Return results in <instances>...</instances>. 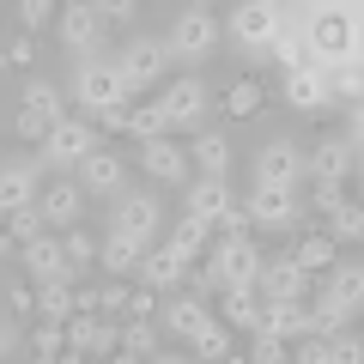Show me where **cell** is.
Returning a JSON list of instances; mask_svg holds the SVG:
<instances>
[{
	"mask_svg": "<svg viewBox=\"0 0 364 364\" xmlns=\"http://www.w3.org/2000/svg\"><path fill=\"white\" fill-rule=\"evenodd\" d=\"M219 25H225V43H231L237 55H249V61H267L273 43L286 37L298 18H291V6H279V0H243V6H231Z\"/></svg>",
	"mask_w": 364,
	"mask_h": 364,
	"instance_id": "cell-1",
	"label": "cell"
},
{
	"mask_svg": "<svg viewBox=\"0 0 364 364\" xmlns=\"http://www.w3.org/2000/svg\"><path fill=\"white\" fill-rule=\"evenodd\" d=\"M298 37H304V61L322 67V73L328 67H358V13L352 6H316Z\"/></svg>",
	"mask_w": 364,
	"mask_h": 364,
	"instance_id": "cell-2",
	"label": "cell"
},
{
	"mask_svg": "<svg viewBox=\"0 0 364 364\" xmlns=\"http://www.w3.org/2000/svg\"><path fill=\"white\" fill-rule=\"evenodd\" d=\"M164 49H170V67L176 73H200V67L219 55V43H225V25H219V13L213 6H182L176 18H170L164 31Z\"/></svg>",
	"mask_w": 364,
	"mask_h": 364,
	"instance_id": "cell-3",
	"label": "cell"
},
{
	"mask_svg": "<svg viewBox=\"0 0 364 364\" xmlns=\"http://www.w3.org/2000/svg\"><path fill=\"white\" fill-rule=\"evenodd\" d=\"M67 97L79 104V116H85V122H97V116H109V109H128V104H134L109 55L73 61V73H67Z\"/></svg>",
	"mask_w": 364,
	"mask_h": 364,
	"instance_id": "cell-4",
	"label": "cell"
},
{
	"mask_svg": "<svg viewBox=\"0 0 364 364\" xmlns=\"http://www.w3.org/2000/svg\"><path fill=\"white\" fill-rule=\"evenodd\" d=\"M104 231L122 237V243H134L140 255L158 249V243H164V200H158V188H128L122 200H109Z\"/></svg>",
	"mask_w": 364,
	"mask_h": 364,
	"instance_id": "cell-5",
	"label": "cell"
},
{
	"mask_svg": "<svg viewBox=\"0 0 364 364\" xmlns=\"http://www.w3.org/2000/svg\"><path fill=\"white\" fill-rule=\"evenodd\" d=\"M243 219L249 231H273V237H298L310 225V207H304V188H267V182H249L243 195Z\"/></svg>",
	"mask_w": 364,
	"mask_h": 364,
	"instance_id": "cell-6",
	"label": "cell"
},
{
	"mask_svg": "<svg viewBox=\"0 0 364 364\" xmlns=\"http://www.w3.org/2000/svg\"><path fill=\"white\" fill-rule=\"evenodd\" d=\"M158 109H164L170 122V140H195L200 128H207L213 116V91L200 73H170L164 85H158Z\"/></svg>",
	"mask_w": 364,
	"mask_h": 364,
	"instance_id": "cell-7",
	"label": "cell"
},
{
	"mask_svg": "<svg viewBox=\"0 0 364 364\" xmlns=\"http://www.w3.org/2000/svg\"><path fill=\"white\" fill-rule=\"evenodd\" d=\"M261 243L255 237H213L207 243V255H200V267L213 273V286H219V298L225 291H249L255 298V273H261Z\"/></svg>",
	"mask_w": 364,
	"mask_h": 364,
	"instance_id": "cell-8",
	"label": "cell"
},
{
	"mask_svg": "<svg viewBox=\"0 0 364 364\" xmlns=\"http://www.w3.org/2000/svg\"><path fill=\"white\" fill-rule=\"evenodd\" d=\"M109 61H116V73H122V85H128V97H146L152 85H164V79L176 73V67H170V49H164V37H158V31H134V37L122 43Z\"/></svg>",
	"mask_w": 364,
	"mask_h": 364,
	"instance_id": "cell-9",
	"label": "cell"
},
{
	"mask_svg": "<svg viewBox=\"0 0 364 364\" xmlns=\"http://www.w3.org/2000/svg\"><path fill=\"white\" fill-rule=\"evenodd\" d=\"M91 152H97V128H91L85 116H61L49 128V140L37 146V170H49V176H73Z\"/></svg>",
	"mask_w": 364,
	"mask_h": 364,
	"instance_id": "cell-10",
	"label": "cell"
},
{
	"mask_svg": "<svg viewBox=\"0 0 364 364\" xmlns=\"http://www.w3.org/2000/svg\"><path fill=\"white\" fill-rule=\"evenodd\" d=\"M55 37H61V49L73 55V61H91V55H104L109 25L97 18V0H73V6H61V13H55Z\"/></svg>",
	"mask_w": 364,
	"mask_h": 364,
	"instance_id": "cell-11",
	"label": "cell"
},
{
	"mask_svg": "<svg viewBox=\"0 0 364 364\" xmlns=\"http://www.w3.org/2000/svg\"><path fill=\"white\" fill-rule=\"evenodd\" d=\"M249 182H267V188H304V146L291 134H273L255 146L249 158Z\"/></svg>",
	"mask_w": 364,
	"mask_h": 364,
	"instance_id": "cell-12",
	"label": "cell"
},
{
	"mask_svg": "<svg viewBox=\"0 0 364 364\" xmlns=\"http://www.w3.org/2000/svg\"><path fill=\"white\" fill-rule=\"evenodd\" d=\"M310 291H316V279L291 255H267L261 261V273H255V298L261 304H310Z\"/></svg>",
	"mask_w": 364,
	"mask_h": 364,
	"instance_id": "cell-13",
	"label": "cell"
},
{
	"mask_svg": "<svg viewBox=\"0 0 364 364\" xmlns=\"http://www.w3.org/2000/svg\"><path fill=\"white\" fill-rule=\"evenodd\" d=\"M85 188H79L73 176H49L43 182V195H37V213H43V231H73V225H85Z\"/></svg>",
	"mask_w": 364,
	"mask_h": 364,
	"instance_id": "cell-14",
	"label": "cell"
},
{
	"mask_svg": "<svg viewBox=\"0 0 364 364\" xmlns=\"http://www.w3.org/2000/svg\"><path fill=\"white\" fill-rule=\"evenodd\" d=\"M182 146H188V170H195V176H225V182H231V170H237V140H231L225 122H207L195 140H182Z\"/></svg>",
	"mask_w": 364,
	"mask_h": 364,
	"instance_id": "cell-15",
	"label": "cell"
},
{
	"mask_svg": "<svg viewBox=\"0 0 364 364\" xmlns=\"http://www.w3.org/2000/svg\"><path fill=\"white\" fill-rule=\"evenodd\" d=\"M352 176H358V152H352L340 134H322V140L304 152V182H334V188H346Z\"/></svg>",
	"mask_w": 364,
	"mask_h": 364,
	"instance_id": "cell-16",
	"label": "cell"
},
{
	"mask_svg": "<svg viewBox=\"0 0 364 364\" xmlns=\"http://www.w3.org/2000/svg\"><path fill=\"white\" fill-rule=\"evenodd\" d=\"M18 267H25L31 286H73V279H79V273L67 267V249H61V237H55V231H43L37 243L18 249Z\"/></svg>",
	"mask_w": 364,
	"mask_h": 364,
	"instance_id": "cell-17",
	"label": "cell"
},
{
	"mask_svg": "<svg viewBox=\"0 0 364 364\" xmlns=\"http://www.w3.org/2000/svg\"><path fill=\"white\" fill-rule=\"evenodd\" d=\"M140 170H146V182L152 188H188V146L182 140H146L140 146Z\"/></svg>",
	"mask_w": 364,
	"mask_h": 364,
	"instance_id": "cell-18",
	"label": "cell"
},
{
	"mask_svg": "<svg viewBox=\"0 0 364 364\" xmlns=\"http://www.w3.org/2000/svg\"><path fill=\"white\" fill-rule=\"evenodd\" d=\"M73 182L85 188V200H122V195H128V164H122L116 152H104V146H97V152L73 170Z\"/></svg>",
	"mask_w": 364,
	"mask_h": 364,
	"instance_id": "cell-19",
	"label": "cell"
},
{
	"mask_svg": "<svg viewBox=\"0 0 364 364\" xmlns=\"http://www.w3.org/2000/svg\"><path fill=\"white\" fill-rule=\"evenodd\" d=\"M158 334L164 340H182V346H188V340L200 334V328L213 322V304H200V298H188V291H170L164 304H158Z\"/></svg>",
	"mask_w": 364,
	"mask_h": 364,
	"instance_id": "cell-20",
	"label": "cell"
},
{
	"mask_svg": "<svg viewBox=\"0 0 364 364\" xmlns=\"http://www.w3.org/2000/svg\"><path fill=\"white\" fill-rule=\"evenodd\" d=\"M279 97H286L298 116H328V109H334L322 67H291V73H279Z\"/></svg>",
	"mask_w": 364,
	"mask_h": 364,
	"instance_id": "cell-21",
	"label": "cell"
},
{
	"mask_svg": "<svg viewBox=\"0 0 364 364\" xmlns=\"http://www.w3.org/2000/svg\"><path fill=\"white\" fill-rule=\"evenodd\" d=\"M37 195H43V170H37V158H0V213L37 207Z\"/></svg>",
	"mask_w": 364,
	"mask_h": 364,
	"instance_id": "cell-22",
	"label": "cell"
},
{
	"mask_svg": "<svg viewBox=\"0 0 364 364\" xmlns=\"http://www.w3.org/2000/svg\"><path fill=\"white\" fill-rule=\"evenodd\" d=\"M231 207H237V195H231V182H225V176H188V188H182V213H188V219L219 225Z\"/></svg>",
	"mask_w": 364,
	"mask_h": 364,
	"instance_id": "cell-23",
	"label": "cell"
},
{
	"mask_svg": "<svg viewBox=\"0 0 364 364\" xmlns=\"http://www.w3.org/2000/svg\"><path fill=\"white\" fill-rule=\"evenodd\" d=\"M67 328V352H79V358H97L104 364L109 352H122V328L116 322H97V316H73Z\"/></svg>",
	"mask_w": 364,
	"mask_h": 364,
	"instance_id": "cell-24",
	"label": "cell"
},
{
	"mask_svg": "<svg viewBox=\"0 0 364 364\" xmlns=\"http://www.w3.org/2000/svg\"><path fill=\"white\" fill-rule=\"evenodd\" d=\"M316 291H322L328 304H340L346 316H358V310H364V267H358L352 255H340L334 267L322 273V286H316Z\"/></svg>",
	"mask_w": 364,
	"mask_h": 364,
	"instance_id": "cell-25",
	"label": "cell"
},
{
	"mask_svg": "<svg viewBox=\"0 0 364 364\" xmlns=\"http://www.w3.org/2000/svg\"><path fill=\"white\" fill-rule=\"evenodd\" d=\"M182 273H188V267H182V261L170 255L164 243H158V249H146V255H140V273H134V286H146L152 298H170V291H182Z\"/></svg>",
	"mask_w": 364,
	"mask_h": 364,
	"instance_id": "cell-26",
	"label": "cell"
},
{
	"mask_svg": "<svg viewBox=\"0 0 364 364\" xmlns=\"http://www.w3.org/2000/svg\"><path fill=\"white\" fill-rule=\"evenodd\" d=\"M255 334L279 340V346H298L310 334V304H261V328Z\"/></svg>",
	"mask_w": 364,
	"mask_h": 364,
	"instance_id": "cell-27",
	"label": "cell"
},
{
	"mask_svg": "<svg viewBox=\"0 0 364 364\" xmlns=\"http://www.w3.org/2000/svg\"><path fill=\"white\" fill-rule=\"evenodd\" d=\"M286 255H291V261H298V267H304V273H310V279H322V273H328V267H334V261H340V249H334V243H328V237H322V231H310V225H304V231H298V237H291V249H286Z\"/></svg>",
	"mask_w": 364,
	"mask_h": 364,
	"instance_id": "cell-28",
	"label": "cell"
},
{
	"mask_svg": "<svg viewBox=\"0 0 364 364\" xmlns=\"http://www.w3.org/2000/svg\"><path fill=\"white\" fill-rule=\"evenodd\" d=\"M18 109H37V116H49V122H61V116H67V91L55 85V79H43V73H31L25 85H18Z\"/></svg>",
	"mask_w": 364,
	"mask_h": 364,
	"instance_id": "cell-29",
	"label": "cell"
},
{
	"mask_svg": "<svg viewBox=\"0 0 364 364\" xmlns=\"http://www.w3.org/2000/svg\"><path fill=\"white\" fill-rule=\"evenodd\" d=\"M322 219H328V225H322V237H328L334 249H340V243H346V249H358V243H364V207H358L352 195L340 200L334 213H322Z\"/></svg>",
	"mask_w": 364,
	"mask_h": 364,
	"instance_id": "cell-30",
	"label": "cell"
},
{
	"mask_svg": "<svg viewBox=\"0 0 364 364\" xmlns=\"http://www.w3.org/2000/svg\"><path fill=\"white\" fill-rule=\"evenodd\" d=\"M231 352H237V334H231V328L219 322V316H213V322L200 328L195 340H188V358H195V364H225Z\"/></svg>",
	"mask_w": 364,
	"mask_h": 364,
	"instance_id": "cell-31",
	"label": "cell"
},
{
	"mask_svg": "<svg viewBox=\"0 0 364 364\" xmlns=\"http://www.w3.org/2000/svg\"><path fill=\"white\" fill-rule=\"evenodd\" d=\"M97 267H104L109 279H134V273H140V249L104 231V237H97Z\"/></svg>",
	"mask_w": 364,
	"mask_h": 364,
	"instance_id": "cell-32",
	"label": "cell"
},
{
	"mask_svg": "<svg viewBox=\"0 0 364 364\" xmlns=\"http://www.w3.org/2000/svg\"><path fill=\"white\" fill-rule=\"evenodd\" d=\"M219 322L231 328V334H255V328H261V298H249V291H225V298H219Z\"/></svg>",
	"mask_w": 364,
	"mask_h": 364,
	"instance_id": "cell-33",
	"label": "cell"
},
{
	"mask_svg": "<svg viewBox=\"0 0 364 364\" xmlns=\"http://www.w3.org/2000/svg\"><path fill=\"white\" fill-rule=\"evenodd\" d=\"M122 134H134V140H170V122H164V109H158V97H146V104H128V128Z\"/></svg>",
	"mask_w": 364,
	"mask_h": 364,
	"instance_id": "cell-34",
	"label": "cell"
},
{
	"mask_svg": "<svg viewBox=\"0 0 364 364\" xmlns=\"http://www.w3.org/2000/svg\"><path fill=\"white\" fill-rule=\"evenodd\" d=\"M61 249H67V267H73V273L97 267V237H91L85 225H73V231H61Z\"/></svg>",
	"mask_w": 364,
	"mask_h": 364,
	"instance_id": "cell-35",
	"label": "cell"
},
{
	"mask_svg": "<svg viewBox=\"0 0 364 364\" xmlns=\"http://www.w3.org/2000/svg\"><path fill=\"white\" fill-rule=\"evenodd\" d=\"M43 322H73V286H31Z\"/></svg>",
	"mask_w": 364,
	"mask_h": 364,
	"instance_id": "cell-36",
	"label": "cell"
},
{
	"mask_svg": "<svg viewBox=\"0 0 364 364\" xmlns=\"http://www.w3.org/2000/svg\"><path fill=\"white\" fill-rule=\"evenodd\" d=\"M158 340H164V334H158V322H128V328H122V352H134V358H152V352H164Z\"/></svg>",
	"mask_w": 364,
	"mask_h": 364,
	"instance_id": "cell-37",
	"label": "cell"
},
{
	"mask_svg": "<svg viewBox=\"0 0 364 364\" xmlns=\"http://www.w3.org/2000/svg\"><path fill=\"white\" fill-rule=\"evenodd\" d=\"M25 340H31V352H37V358H61V352H67V328H61V322H37Z\"/></svg>",
	"mask_w": 364,
	"mask_h": 364,
	"instance_id": "cell-38",
	"label": "cell"
},
{
	"mask_svg": "<svg viewBox=\"0 0 364 364\" xmlns=\"http://www.w3.org/2000/svg\"><path fill=\"white\" fill-rule=\"evenodd\" d=\"M6 237H13L18 249H25V243H37V237H43V213H37V207H18V213H6Z\"/></svg>",
	"mask_w": 364,
	"mask_h": 364,
	"instance_id": "cell-39",
	"label": "cell"
},
{
	"mask_svg": "<svg viewBox=\"0 0 364 364\" xmlns=\"http://www.w3.org/2000/svg\"><path fill=\"white\" fill-rule=\"evenodd\" d=\"M243 364H291V346H279V340H267V334H249Z\"/></svg>",
	"mask_w": 364,
	"mask_h": 364,
	"instance_id": "cell-40",
	"label": "cell"
},
{
	"mask_svg": "<svg viewBox=\"0 0 364 364\" xmlns=\"http://www.w3.org/2000/svg\"><path fill=\"white\" fill-rule=\"evenodd\" d=\"M13 13H18V25L37 37V31H49V25H55V13H61V6H49V0H18Z\"/></svg>",
	"mask_w": 364,
	"mask_h": 364,
	"instance_id": "cell-41",
	"label": "cell"
},
{
	"mask_svg": "<svg viewBox=\"0 0 364 364\" xmlns=\"http://www.w3.org/2000/svg\"><path fill=\"white\" fill-rule=\"evenodd\" d=\"M255 104H261V85H255V79H237V85L225 91V109H231L237 122H243V116H255Z\"/></svg>",
	"mask_w": 364,
	"mask_h": 364,
	"instance_id": "cell-42",
	"label": "cell"
},
{
	"mask_svg": "<svg viewBox=\"0 0 364 364\" xmlns=\"http://www.w3.org/2000/svg\"><path fill=\"white\" fill-rule=\"evenodd\" d=\"M358 91H364L358 67H328V97H346V109H352V104H358Z\"/></svg>",
	"mask_w": 364,
	"mask_h": 364,
	"instance_id": "cell-43",
	"label": "cell"
},
{
	"mask_svg": "<svg viewBox=\"0 0 364 364\" xmlns=\"http://www.w3.org/2000/svg\"><path fill=\"white\" fill-rule=\"evenodd\" d=\"M49 128H55V122H49V116H37V109H18V116H13V134H18V140H31V146L49 140Z\"/></svg>",
	"mask_w": 364,
	"mask_h": 364,
	"instance_id": "cell-44",
	"label": "cell"
},
{
	"mask_svg": "<svg viewBox=\"0 0 364 364\" xmlns=\"http://www.w3.org/2000/svg\"><path fill=\"white\" fill-rule=\"evenodd\" d=\"M267 61H279V67H286V73H291V67H310V61H304V37H298V25H291L286 37L273 43V55H267Z\"/></svg>",
	"mask_w": 364,
	"mask_h": 364,
	"instance_id": "cell-45",
	"label": "cell"
},
{
	"mask_svg": "<svg viewBox=\"0 0 364 364\" xmlns=\"http://www.w3.org/2000/svg\"><path fill=\"white\" fill-rule=\"evenodd\" d=\"M328 364H364V340L352 334V328L334 334V340H328Z\"/></svg>",
	"mask_w": 364,
	"mask_h": 364,
	"instance_id": "cell-46",
	"label": "cell"
},
{
	"mask_svg": "<svg viewBox=\"0 0 364 364\" xmlns=\"http://www.w3.org/2000/svg\"><path fill=\"white\" fill-rule=\"evenodd\" d=\"M18 346H25V322L0 310V364H6V358H18Z\"/></svg>",
	"mask_w": 364,
	"mask_h": 364,
	"instance_id": "cell-47",
	"label": "cell"
},
{
	"mask_svg": "<svg viewBox=\"0 0 364 364\" xmlns=\"http://www.w3.org/2000/svg\"><path fill=\"white\" fill-rule=\"evenodd\" d=\"M0 291H6V316H18V322L37 316V291H31V279H25V286H0Z\"/></svg>",
	"mask_w": 364,
	"mask_h": 364,
	"instance_id": "cell-48",
	"label": "cell"
},
{
	"mask_svg": "<svg viewBox=\"0 0 364 364\" xmlns=\"http://www.w3.org/2000/svg\"><path fill=\"white\" fill-rule=\"evenodd\" d=\"M97 18L104 25H134L140 18V0H97Z\"/></svg>",
	"mask_w": 364,
	"mask_h": 364,
	"instance_id": "cell-49",
	"label": "cell"
},
{
	"mask_svg": "<svg viewBox=\"0 0 364 364\" xmlns=\"http://www.w3.org/2000/svg\"><path fill=\"white\" fill-rule=\"evenodd\" d=\"M340 200H346V188H334V182H310V200H304V207H316V213H334Z\"/></svg>",
	"mask_w": 364,
	"mask_h": 364,
	"instance_id": "cell-50",
	"label": "cell"
},
{
	"mask_svg": "<svg viewBox=\"0 0 364 364\" xmlns=\"http://www.w3.org/2000/svg\"><path fill=\"white\" fill-rule=\"evenodd\" d=\"M152 316H158V298L146 286H134L128 291V322H152Z\"/></svg>",
	"mask_w": 364,
	"mask_h": 364,
	"instance_id": "cell-51",
	"label": "cell"
},
{
	"mask_svg": "<svg viewBox=\"0 0 364 364\" xmlns=\"http://www.w3.org/2000/svg\"><path fill=\"white\" fill-rule=\"evenodd\" d=\"M128 291H134L128 279H109V286L97 291V310H109V316H116V310H128Z\"/></svg>",
	"mask_w": 364,
	"mask_h": 364,
	"instance_id": "cell-52",
	"label": "cell"
},
{
	"mask_svg": "<svg viewBox=\"0 0 364 364\" xmlns=\"http://www.w3.org/2000/svg\"><path fill=\"white\" fill-rule=\"evenodd\" d=\"M146 364H195V358H188V352H176V346H170V352H152V358H146Z\"/></svg>",
	"mask_w": 364,
	"mask_h": 364,
	"instance_id": "cell-53",
	"label": "cell"
},
{
	"mask_svg": "<svg viewBox=\"0 0 364 364\" xmlns=\"http://www.w3.org/2000/svg\"><path fill=\"white\" fill-rule=\"evenodd\" d=\"M0 261H18V243H13L6 231H0Z\"/></svg>",
	"mask_w": 364,
	"mask_h": 364,
	"instance_id": "cell-54",
	"label": "cell"
},
{
	"mask_svg": "<svg viewBox=\"0 0 364 364\" xmlns=\"http://www.w3.org/2000/svg\"><path fill=\"white\" fill-rule=\"evenodd\" d=\"M55 364H91V358H79V352H61V358H55Z\"/></svg>",
	"mask_w": 364,
	"mask_h": 364,
	"instance_id": "cell-55",
	"label": "cell"
},
{
	"mask_svg": "<svg viewBox=\"0 0 364 364\" xmlns=\"http://www.w3.org/2000/svg\"><path fill=\"white\" fill-rule=\"evenodd\" d=\"M0 73H6V43H0Z\"/></svg>",
	"mask_w": 364,
	"mask_h": 364,
	"instance_id": "cell-56",
	"label": "cell"
},
{
	"mask_svg": "<svg viewBox=\"0 0 364 364\" xmlns=\"http://www.w3.org/2000/svg\"><path fill=\"white\" fill-rule=\"evenodd\" d=\"M0 286H6V273H0Z\"/></svg>",
	"mask_w": 364,
	"mask_h": 364,
	"instance_id": "cell-57",
	"label": "cell"
},
{
	"mask_svg": "<svg viewBox=\"0 0 364 364\" xmlns=\"http://www.w3.org/2000/svg\"><path fill=\"white\" fill-rule=\"evenodd\" d=\"M91 364H97V358H91Z\"/></svg>",
	"mask_w": 364,
	"mask_h": 364,
	"instance_id": "cell-58",
	"label": "cell"
},
{
	"mask_svg": "<svg viewBox=\"0 0 364 364\" xmlns=\"http://www.w3.org/2000/svg\"><path fill=\"white\" fill-rule=\"evenodd\" d=\"M6 364H13V358H6Z\"/></svg>",
	"mask_w": 364,
	"mask_h": 364,
	"instance_id": "cell-59",
	"label": "cell"
}]
</instances>
